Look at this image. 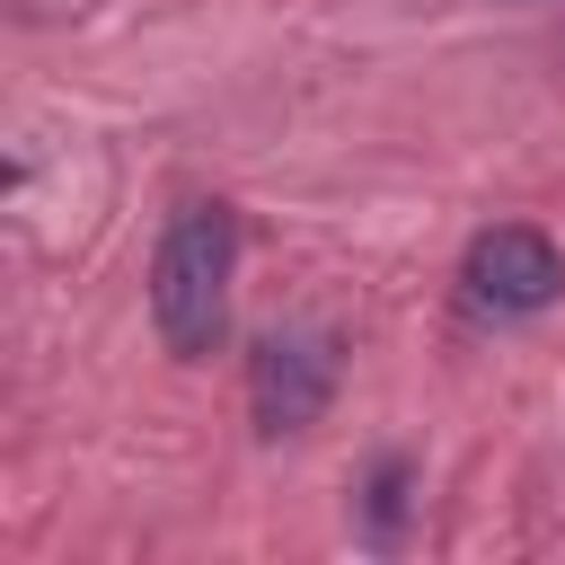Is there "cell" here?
Segmentation results:
<instances>
[{
	"label": "cell",
	"instance_id": "cell-1",
	"mask_svg": "<svg viewBox=\"0 0 565 565\" xmlns=\"http://www.w3.org/2000/svg\"><path fill=\"white\" fill-rule=\"evenodd\" d=\"M230 274H238V212L185 194L150 247V327L177 362H203L230 335Z\"/></svg>",
	"mask_w": 565,
	"mask_h": 565
},
{
	"label": "cell",
	"instance_id": "cell-3",
	"mask_svg": "<svg viewBox=\"0 0 565 565\" xmlns=\"http://www.w3.org/2000/svg\"><path fill=\"white\" fill-rule=\"evenodd\" d=\"M335 397V335L327 327H274L256 353H247V406H256V433H309Z\"/></svg>",
	"mask_w": 565,
	"mask_h": 565
},
{
	"label": "cell",
	"instance_id": "cell-2",
	"mask_svg": "<svg viewBox=\"0 0 565 565\" xmlns=\"http://www.w3.org/2000/svg\"><path fill=\"white\" fill-rule=\"evenodd\" d=\"M459 291H468V309H486V318H530V309H547V300L565 291V256H556L547 230H530V221H494V230L468 238V256H459Z\"/></svg>",
	"mask_w": 565,
	"mask_h": 565
},
{
	"label": "cell",
	"instance_id": "cell-4",
	"mask_svg": "<svg viewBox=\"0 0 565 565\" xmlns=\"http://www.w3.org/2000/svg\"><path fill=\"white\" fill-rule=\"evenodd\" d=\"M397 503H406V459H380V477H371V539L397 530Z\"/></svg>",
	"mask_w": 565,
	"mask_h": 565
}]
</instances>
